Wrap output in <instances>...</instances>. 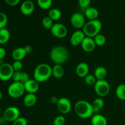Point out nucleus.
<instances>
[{
    "mask_svg": "<svg viewBox=\"0 0 125 125\" xmlns=\"http://www.w3.org/2000/svg\"><path fill=\"white\" fill-rule=\"evenodd\" d=\"M13 69L14 72H20L21 70L23 68V63L21 61H14L13 63L12 64Z\"/></svg>",
    "mask_w": 125,
    "mask_h": 125,
    "instance_id": "nucleus-33",
    "label": "nucleus"
},
{
    "mask_svg": "<svg viewBox=\"0 0 125 125\" xmlns=\"http://www.w3.org/2000/svg\"><path fill=\"white\" fill-rule=\"evenodd\" d=\"M12 125H28V121L24 117H20L12 122Z\"/></svg>",
    "mask_w": 125,
    "mask_h": 125,
    "instance_id": "nucleus-34",
    "label": "nucleus"
},
{
    "mask_svg": "<svg viewBox=\"0 0 125 125\" xmlns=\"http://www.w3.org/2000/svg\"><path fill=\"white\" fill-rule=\"evenodd\" d=\"M27 52L24 47H18L13 50L12 52V57L14 61H21L26 57Z\"/></svg>",
    "mask_w": 125,
    "mask_h": 125,
    "instance_id": "nucleus-17",
    "label": "nucleus"
},
{
    "mask_svg": "<svg viewBox=\"0 0 125 125\" xmlns=\"http://www.w3.org/2000/svg\"><path fill=\"white\" fill-rule=\"evenodd\" d=\"M52 76V67L46 63H42L35 67L33 73L34 79L39 83H44Z\"/></svg>",
    "mask_w": 125,
    "mask_h": 125,
    "instance_id": "nucleus-1",
    "label": "nucleus"
},
{
    "mask_svg": "<svg viewBox=\"0 0 125 125\" xmlns=\"http://www.w3.org/2000/svg\"><path fill=\"white\" fill-rule=\"evenodd\" d=\"M65 118L63 115H58L54 119L53 125H65Z\"/></svg>",
    "mask_w": 125,
    "mask_h": 125,
    "instance_id": "nucleus-32",
    "label": "nucleus"
},
{
    "mask_svg": "<svg viewBox=\"0 0 125 125\" xmlns=\"http://www.w3.org/2000/svg\"><path fill=\"white\" fill-rule=\"evenodd\" d=\"M81 45L83 50L87 52H91L94 51L96 46L94 39L88 37H85Z\"/></svg>",
    "mask_w": 125,
    "mask_h": 125,
    "instance_id": "nucleus-14",
    "label": "nucleus"
},
{
    "mask_svg": "<svg viewBox=\"0 0 125 125\" xmlns=\"http://www.w3.org/2000/svg\"><path fill=\"white\" fill-rule=\"evenodd\" d=\"M84 15L85 17L89 20H97L99 16V12L98 10L95 7H89L88 8L85 9Z\"/></svg>",
    "mask_w": 125,
    "mask_h": 125,
    "instance_id": "nucleus-20",
    "label": "nucleus"
},
{
    "mask_svg": "<svg viewBox=\"0 0 125 125\" xmlns=\"http://www.w3.org/2000/svg\"><path fill=\"white\" fill-rule=\"evenodd\" d=\"M115 95L117 98L122 101L125 100V84H119L115 90Z\"/></svg>",
    "mask_w": 125,
    "mask_h": 125,
    "instance_id": "nucleus-25",
    "label": "nucleus"
},
{
    "mask_svg": "<svg viewBox=\"0 0 125 125\" xmlns=\"http://www.w3.org/2000/svg\"><path fill=\"white\" fill-rule=\"evenodd\" d=\"M0 111H1V110H0Z\"/></svg>",
    "mask_w": 125,
    "mask_h": 125,
    "instance_id": "nucleus-45",
    "label": "nucleus"
},
{
    "mask_svg": "<svg viewBox=\"0 0 125 125\" xmlns=\"http://www.w3.org/2000/svg\"><path fill=\"white\" fill-rule=\"evenodd\" d=\"M84 81H85V84H87V85H94L97 81V79H96L94 75L89 74L84 78Z\"/></svg>",
    "mask_w": 125,
    "mask_h": 125,
    "instance_id": "nucleus-31",
    "label": "nucleus"
},
{
    "mask_svg": "<svg viewBox=\"0 0 125 125\" xmlns=\"http://www.w3.org/2000/svg\"><path fill=\"white\" fill-rule=\"evenodd\" d=\"M37 98L35 94H28L23 98V104L27 107H31L36 104Z\"/></svg>",
    "mask_w": 125,
    "mask_h": 125,
    "instance_id": "nucleus-18",
    "label": "nucleus"
},
{
    "mask_svg": "<svg viewBox=\"0 0 125 125\" xmlns=\"http://www.w3.org/2000/svg\"><path fill=\"white\" fill-rule=\"evenodd\" d=\"M93 39H94L96 46H102L103 45H104L106 42V39L105 37V36L104 35H103V34H100V33L99 34H98L97 35H96Z\"/></svg>",
    "mask_w": 125,
    "mask_h": 125,
    "instance_id": "nucleus-29",
    "label": "nucleus"
},
{
    "mask_svg": "<svg viewBox=\"0 0 125 125\" xmlns=\"http://www.w3.org/2000/svg\"></svg>",
    "mask_w": 125,
    "mask_h": 125,
    "instance_id": "nucleus-46",
    "label": "nucleus"
},
{
    "mask_svg": "<svg viewBox=\"0 0 125 125\" xmlns=\"http://www.w3.org/2000/svg\"><path fill=\"white\" fill-rule=\"evenodd\" d=\"M56 106L58 111L62 114H67L69 113L72 107L70 100L66 97L60 98Z\"/></svg>",
    "mask_w": 125,
    "mask_h": 125,
    "instance_id": "nucleus-11",
    "label": "nucleus"
},
{
    "mask_svg": "<svg viewBox=\"0 0 125 125\" xmlns=\"http://www.w3.org/2000/svg\"><path fill=\"white\" fill-rule=\"evenodd\" d=\"M3 117L7 122H13L20 117V111L15 106H10L5 109Z\"/></svg>",
    "mask_w": 125,
    "mask_h": 125,
    "instance_id": "nucleus-10",
    "label": "nucleus"
},
{
    "mask_svg": "<svg viewBox=\"0 0 125 125\" xmlns=\"http://www.w3.org/2000/svg\"><path fill=\"white\" fill-rule=\"evenodd\" d=\"M8 22V18L5 13L0 12V29L6 28Z\"/></svg>",
    "mask_w": 125,
    "mask_h": 125,
    "instance_id": "nucleus-30",
    "label": "nucleus"
},
{
    "mask_svg": "<svg viewBox=\"0 0 125 125\" xmlns=\"http://www.w3.org/2000/svg\"><path fill=\"white\" fill-rule=\"evenodd\" d=\"M34 4L31 0H26L23 1L20 6V11L24 15H30L34 12Z\"/></svg>",
    "mask_w": 125,
    "mask_h": 125,
    "instance_id": "nucleus-13",
    "label": "nucleus"
},
{
    "mask_svg": "<svg viewBox=\"0 0 125 125\" xmlns=\"http://www.w3.org/2000/svg\"><path fill=\"white\" fill-rule=\"evenodd\" d=\"M59 98H58L57 96H51V98H50V102H51V103L52 104L57 105V103H58V101H59Z\"/></svg>",
    "mask_w": 125,
    "mask_h": 125,
    "instance_id": "nucleus-40",
    "label": "nucleus"
},
{
    "mask_svg": "<svg viewBox=\"0 0 125 125\" xmlns=\"http://www.w3.org/2000/svg\"><path fill=\"white\" fill-rule=\"evenodd\" d=\"M25 92L28 94H35L39 89V83L35 79H29L24 84Z\"/></svg>",
    "mask_w": 125,
    "mask_h": 125,
    "instance_id": "nucleus-15",
    "label": "nucleus"
},
{
    "mask_svg": "<svg viewBox=\"0 0 125 125\" xmlns=\"http://www.w3.org/2000/svg\"><path fill=\"white\" fill-rule=\"evenodd\" d=\"M29 79V76L26 72H21V77H20V82L23 83V84L26 83Z\"/></svg>",
    "mask_w": 125,
    "mask_h": 125,
    "instance_id": "nucleus-36",
    "label": "nucleus"
},
{
    "mask_svg": "<svg viewBox=\"0 0 125 125\" xmlns=\"http://www.w3.org/2000/svg\"><path fill=\"white\" fill-rule=\"evenodd\" d=\"M39 7L43 10L49 9L52 6V0H37Z\"/></svg>",
    "mask_w": 125,
    "mask_h": 125,
    "instance_id": "nucleus-27",
    "label": "nucleus"
},
{
    "mask_svg": "<svg viewBox=\"0 0 125 125\" xmlns=\"http://www.w3.org/2000/svg\"><path fill=\"white\" fill-rule=\"evenodd\" d=\"M69 57V52L67 49L63 46H56L52 48L50 52L51 60L55 64H63Z\"/></svg>",
    "mask_w": 125,
    "mask_h": 125,
    "instance_id": "nucleus-3",
    "label": "nucleus"
},
{
    "mask_svg": "<svg viewBox=\"0 0 125 125\" xmlns=\"http://www.w3.org/2000/svg\"><path fill=\"white\" fill-rule=\"evenodd\" d=\"M24 49H25L27 54H30L31 52H32V48L31 46H29V45H27V46H24Z\"/></svg>",
    "mask_w": 125,
    "mask_h": 125,
    "instance_id": "nucleus-41",
    "label": "nucleus"
},
{
    "mask_svg": "<svg viewBox=\"0 0 125 125\" xmlns=\"http://www.w3.org/2000/svg\"><path fill=\"white\" fill-rule=\"evenodd\" d=\"M110 85L107 81L97 80L94 85V90L96 95L100 97H104L110 92Z\"/></svg>",
    "mask_w": 125,
    "mask_h": 125,
    "instance_id": "nucleus-6",
    "label": "nucleus"
},
{
    "mask_svg": "<svg viewBox=\"0 0 125 125\" xmlns=\"http://www.w3.org/2000/svg\"></svg>",
    "mask_w": 125,
    "mask_h": 125,
    "instance_id": "nucleus-44",
    "label": "nucleus"
},
{
    "mask_svg": "<svg viewBox=\"0 0 125 125\" xmlns=\"http://www.w3.org/2000/svg\"><path fill=\"white\" fill-rule=\"evenodd\" d=\"M92 107L94 114H98L104 106V101L101 97L96 98L92 103Z\"/></svg>",
    "mask_w": 125,
    "mask_h": 125,
    "instance_id": "nucleus-23",
    "label": "nucleus"
},
{
    "mask_svg": "<svg viewBox=\"0 0 125 125\" xmlns=\"http://www.w3.org/2000/svg\"><path fill=\"white\" fill-rule=\"evenodd\" d=\"M50 31L53 36L58 38V39L65 38L68 34V29H67V27L64 24L60 23L54 24Z\"/></svg>",
    "mask_w": 125,
    "mask_h": 125,
    "instance_id": "nucleus-8",
    "label": "nucleus"
},
{
    "mask_svg": "<svg viewBox=\"0 0 125 125\" xmlns=\"http://www.w3.org/2000/svg\"><path fill=\"white\" fill-rule=\"evenodd\" d=\"M7 121L2 116V117H0V125H4Z\"/></svg>",
    "mask_w": 125,
    "mask_h": 125,
    "instance_id": "nucleus-42",
    "label": "nucleus"
},
{
    "mask_svg": "<svg viewBox=\"0 0 125 125\" xmlns=\"http://www.w3.org/2000/svg\"><path fill=\"white\" fill-rule=\"evenodd\" d=\"M85 35L84 32L81 30H77L73 33L70 39V42L71 45L74 46L81 45L82 42L85 39Z\"/></svg>",
    "mask_w": 125,
    "mask_h": 125,
    "instance_id": "nucleus-12",
    "label": "nucleus"
},
{
    "mask_svg": "<svg viewBox=\"0 0 125 125\" xmlns=\"http://www.w3.org/2000/svg\"><path fill=\"white\" fill-rule=\"evenodd\" d=\"M25 92L24 84L21 82H13L10 84L7 89L8 95L14 99L19 98Z\"/></svg>",
    "mask_w": 125,
    "mask_h": 125,
    "instance_id": "nucleus-5",
    "label": "nucleus"
},
{
    "mask_svg": "<svg viewBox=\"0 0 125 125\" xmlns=\"http://www.w3.org/2000/svg\"><path fill=\"white\" fill-rule=\"evenodd\" d=\"M53 21H52L48 16H46V17L43 18L42 21V26L44 28H45L47 30H51L52 26L54 25Z\"/></svg>",
    "mask_w": 125,
    "mask_h": 125,
    "instance_id": "nucleus-28",
    "label": "nucleus"
},
{
    "mask_svg": "<svg viewBox=\"0 0 125 125\" xmlns=\"http://www.w3.org/2000/svg\"><path fill=\"white\" fill-rule=\"evenodd\" d=\"M6 50H5L4 48L0 47V60L4 58V57L6 56Z\"/></svg>",
    "mask_w": 125,
    "mask_h": 125,
    "instance_id": "nucleus-39",
    "label": "nucleus"
},
{
    "mask_svg": "<svg viewBox=\"0 0 125 125\" xmlns=\"http://www.w3.org/2000/svg\"><path fill=\"white\" fill-rule=\"evenodd\" d=\"M2 92H1V91H0V100H1V98H2Z\"/></svg>",
    "mask_w": 125,
    "mask_h": 125,
    "instance_id": "nucleus-43",
    "label": "nucleus"
},
{
    "mask_svg": "<svg viewBox=\"0 0 125 125\" xmlns=\"http://www.w3.org/2000/svg\"><path fill=\"white\" fill-rule=\"evenodd\" d=\"M4 1L9 6H17V5H18L19 4L21 0H4Z\"/></svg>",
    "mask_w": 125,
    "mask_h": 125,
    "instance_id": "nucleus-38",
    "label": "nucleus"
},
{
    "mask_svg": "<svg viewBox=\"0 0 125 125\" xmlns=\"http://www.w3.org/2000/svg\"><path fill=\"white\" fill-rule=\"evenodd\" d=\"M76 74L79 78H85L89 74V66L85 62H80L76 67Z\"/></svg>",
    "mask_w": 125,
    "mask_h": 125,
    "instance_id": "nucleus-16",
    "label": "nucleus"
},
{
    "mask_svg": "<svg viewBox=\"0 0 125 125\" xmlns=\"http://www.w3.org/2000/svg\"><path fill=\"white\" fill-rule=\"evenodd\" d=\"M10 37V33L6 28L0 29V44L4 45L8 42Z\"/></svg>",
    "mask_w": 125,
    "mask_h": 125,
    "instance_id": "nucleus-24",
    "label": "nucleus"
},
{
    "mask_svg": "<svg viewBox=\"0 0 125 125\" xmlns=\"http://www.w3.org/2000/svg\"><path fill=\"white\" fill-rule=\"evenodd\" d=\"M102 26V23L99 20H89L85 24L83 28V31L86 37L94 38L100 34Z\"/></svg>",
    "mask_w": 125,
    "mask_h": 125,
    "instance_id": "nucleus-4",
    "label": "nucleus"
},
{
    "mask_svg": "<svg viewBox=\"0 0 125 125\" xmlns=\"http://www.w3.org/2000/svg\"><path fill=\"white\" fill-rule=\"evenodd\" d=\"M78 3L81 8L87 9L90 6L91 0H78Z\"/></svg>",
    "mask_w": 125,
    "mask_h": 125,
    "instance_id": "nucleus-35",
    "label": "nucleus"
},
{
    "mask_svg": "<svg viewBox=\"0 0 125 125\" xmlns=\"http://www.w3.org/2000/svg\"><path fill=\"white\" fill-rule=\"evenodd\" d=\"M107 75V71L105 67L99 66L96 67L94 72V76L97 80H104Z\"/></svg>",
    "mask_w": 125,
    "mask_h": 125,
    "instance_id": "nucleus-22",
    "label": "nucleus"
},
{
    "mask_svg": "<svg viewBox=\"0 0 125 125\" xmlns=\"http://www.w3.org/2000/svg\"><path fill=\"white\" fill-rule=\"evenodd\" d=\"M74 109L76 114L83 119L90 118L94 114L92 104L85 100H80L76 103Z\"/></svg>",
    "mask_w": 125,
    "mask_h": 125,
    "instance_id": "nucleus-2",
    "label": "nucleus"
},
{
    "mask_svg": "<svg viewBox=\"0 0 125 125\" xmlns=\"http://www.w3.org/2000/svg\"><path fill=\"white\" fill-rule=\"evenodd\" d=\"M21 72H14L12 78L14 82H20V77H21Z\"/></svg>",
    "mask_w": 125,
    "mask_h": 125,
    "instance_id": "nucleus-37",
    "label": "nucleus"
},
{
    "mask_svg": "<svg viewBox=\"0 0 125 125\" xmlns=\"http://www.w3.org/2000/svg\"><path fill=\"white\" fill-rule=\"evenodd\" d=\"M92 125H107V120L106 117L100 114H95L91 117Z\"/></svg>",
    "mask_w": 125,
    "mask_h": 125,
    "instance_id": "nucleus-19",
    "label": "nucleus"
},
{
    "mask_svg": "<svg viewBox=\"0 0 125 125\" xmlns=\"http://www.w3.org/2000/svg\"><path fill=\"white\" fill-rule=\"evenodd\" d=\"M14 70L12 64L3 63L0 65V80L7 81L12 78Z\"/></svg>",
    "mask_w": 125,
    "mask_h": 125,
    "instance_id": "nucleus-7",
    "label": "nucleus"
},
{
    "mask_svg": "<svg viewBox=\"0 0 125 125\" xmlns=\"http://www.w3.org/2000/svg\"><path fill=\"white\" fill-rule=\"evenodd\" d=\"M48 16L52 21H57L59 20L61 18L62 16V13L61 10L58 9L54 8L50 10L48 12Z\"/></svg>",
    "mask_w": 125,
    "mask_h": 125,
    "instance_id": "nucleus-26",
    "label": "nucleus"
},
{
    "mask_svg": "<svg viewBox=\"0 0 125 125\" xmlns=\"http://www.w3.org/2000/svg\"><path fill=\"white\" fill-rule=\"evenodd\" d=\"M65 70L61 64H55L52 67V76L56 79H61L63 76Z\"/></svg>",
    "mask_w": 125,
    "mask_h": 125,
    "instance_id": "nucleus-21",
    "label": "nucleus"
},
{
    "mask_svg": "<svg viewBox=\"0 0 125 125\" xmlns=\"http://www.w3.org/2000/svg\"><path fill=\"white\" fill-rule=\"evenodd\" d=\"M70 23L73 28L80 30L84 28V25L86 23L85 17L83 14L79 12H76L73 13L70 18Z\"/></svg>",
    "mask_w": 125,
    "mask_h": 125,
    "instance_id": "nucleus-9",
    "label": "nucleus"
}]
</instances>
